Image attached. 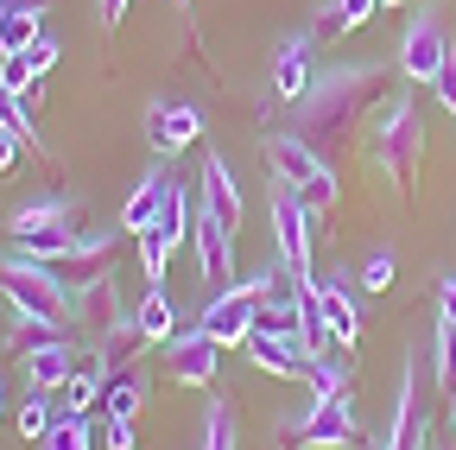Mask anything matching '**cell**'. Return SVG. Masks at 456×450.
Here are the masks:
<instances>
[{
	"label": "cell",
	"instance_id": "obj_33",
	"mask_svg": "<svg viewBox=\"0 0 456 450\" xmlns=\"http://www.w3.org/2000/svg\"><path fill=\"white\" fill-rule=\"evenodd\" d=\"M20 58H26V70H32V77H45V70H51V64H57V45H51V38H45V32H38V38H32V45H26V51H20Z\"/></svg>",
	"mask_w": 456,
	"mask_h": 450
},
{
	"label": "cell",
	"instance_id": "obj_38",
	"mask_svg": "<svg viewBox=\"0 0 456 450\" xmlns=\"http://www.w3.org/2000/svg\"><path fill=\"white\" fill-rule=\"evenodd\" d=\"M437 317L456 323V279H444V286H437Z\"/></svg>",
	"mask_w": 456,
	"mask_h": 450
},
{
	"label": "cell",
	"instance_id": "obj_37",
	"mask_svg": "<svg viewBox=\"0 0 456 450\" xmlns=\"http://www.w3.org/2000/svg\"><path fill=\"white\" fill-rule=\"evenodd\" d=\"M20 134H7V127H0V172H13V165H20Z\"/></svg>",
	"mask_w": 456,
	"mask_h": 450
},
{
	"label": "cell",
	"instance_id": "obj_42",
	"mask_svg": "<svg viewBox=\"0 0 456 450\" xmlns=\"http://www.w3.org/2000/svg\"><path fill=\"white\" fill-rule=\"evenodd\" d=\"M380 7H406V0H380Z\"/></svg>",
	"mask_w": 456,
	"mask_h": 450
},
{
	"label": "cell",
	"instance_id": "obj_34",
	"mask_svg": "<svg viewBox=\"0 0 456 450\" xmlns=\"http://www.w3.org/2000/svg\"><path fill=\"white\" fill-rule=\"evenodd\" d=\"M362 286H368V292H387V286H393V254H374V260L362 266Z\"/></svg>",
	"mask_w": 456,
	"mask_h": 450
},
{
	"label": "cell",
	"instance_id": "obj_29",
	"mask_svg": "<svg viewBox=\"0 0 456 450\" xmlns=\"http://www.w3.org/2000/svg\"><path fill=\"white\" fill-rule=\"evenodd\" d=\"M0 127H7V134H20V140L32 146V115H26L20 89H7V83H0Z\"/></svg>",
	"mask_w": 456,
	"mask_h": 450
},
{
	"label": "cell",
	"instance_id": "obj_26",
	"mask_svg": "<svg viewBox=\"0 0 456 450\" xmlns=\"http://www.w3.org/2000/svg\"><path fill=\"white\" fill-rule=\"evenodd\" d=\"M38 450H89V425H83V413H57L51 431L38 438Z\"/></svg>",
	"mask_w": 456,
	"mask_h": 450
},
{
	"label": "cell",
	"instance_id": "obj_11",
	"mask_svg": "<svg viewBox=\"0 0 456 450\" xmlns=\"http://www.w3.org/2000/svg\"><path fill=\"white\" fill-rule=\"evenodd\" d=\"M197 184H203V209L222 222L228 235H241V191H235V172H228V159H222V152H209V159H203Z\"/></svg>",
	"mask_w": 456,
	"mask_h": 450
},
{
	"label": "cell",
	"instance_id": "obj_28",
	"mask_svg": "<svg viewBox=\"0 0 456 450\" xmlns=\"http://www.w3.org/2000/svg\"><path fill=\"white\" fill-rule=\"evenodd\" d=\"M305 380H311L317 400H342V393H349V374H342L336 362H311V368H305Z\"/></svg>",
	"mask_w": 456,
	"mask_h": 450
},
{
	"label": "cell",
	"instance_id": "obj_25",
	"mask_svg": "<svg viewBox=\"0 0 456 450\" xmlns=\"http://www.w3.org/2000/svg\"><path fill=\"white\" fill-rule=\"evenodd\" d=\"M51 343H70V330H57V323H45V317H20L13 323V336H7V349L26 362L32 349H51Z\"/></svg>",
	"mask_w": 456,
	"mask_h": 450
},
{
	"label": "cell",
	"instance_id": "obj_35",
	"mask_svg": "<svg viewBox=\"0 0 456 450\" xmlns=\"http://www.w3.org/2000/svg\"><path fill=\"white\" fill-rule=\"evenodd\" d=\"M102 444L108 450H134V419H108L102 425Z\"/></svg>",
	"mask_w": 456,
	"mask_h": 450
},
{
	"label": "cell",
	"instance_id": "obj_19",
	"mask_svg": "<svg viewBox=\"0 0 456 450\" xmlns=\"http://www.w3.org/2000/svg\"><path fill=\"white\" fill-rule=\"evenodd\" d=\"M248 362L266 368V374H279V380H292V374L311 368V356L298 343H279V336H248Z\"/></svg>",
	"mask_w": 456,
	"mask_h": 450
},
{
	"label": "cell",
	"instance_id": "obj_8",
	"mask_svg": "<svg viewBox=\"0 0 456 450\" xmlns=\"http://www.w3.org/2000/svg\"><path fill=\"white\" fill-rule=\"evenodd\" d=\"M191 248H197V266H203V279H209V292L241 286V279H235V235H228L203 203H197V216H191Z\"/></svg>",
	"mask_w": 456,
	"mask_h": 450
},
{
	"label": "cell",
	"instance_id": "obj_2",
	"mask_svg": "<svg viewBox=\"0 0 456 450\" xmlns=\"http://www.w3.org/2000/svg\"><path fill=\"white\" fill-rule=\"evenodd\" d=\"M368 159L393 178L399 197L419 191V172H425V108H419L412 95H399V102L387 108V121H380L374 140H368Z\"/></svg>",
	"mask_w": 456,
	"mask_h": 450
},
{
	"label": "cell",
	"instance_id": "obj_36",
	"mask_svg": "<svg viewBox=\"0 0 456 450\" xmlns=\"http://www.w3.org/2000/svg\"><path fill=\"white\" fill-rule=\"evenodd\" d=\"M431 89H437V102H444L450 115H456V51H450V64L437 70V83H431Z\"/></svg>",
	"mask_w": 456,
	"mask_h": 450
},
{
	"label": "cell",
	"instance_id": "obj_1",
	"mask_svg": "<svg viewBox=\"0 0 456 450\" xmlns=\"http://www.w3.org/2000/svg\"><path fill=\"white\" fill-rule=\"evenodd\" d=\"M387 95V70L380 64H349V70H323L311 83V95L292 108V134L323 159L342 165L362 140V121L374 115V102Z\"/></svg>",
	"mask_w": 456,
	"mask_h": 450
},
{
	"label": "cell",
	"instance_id": "obj_7",
	"mask_svg": "<svg viewBox=\"0 0 456 450\" xmlns=\"http://www.w3.org/2000/svg\"><path fill=\"white\" fill-rule=\"evenodd\" d=\"M197 140H203V108L197 102H152L146 108V146L159 159H178Z\"/></svg>",
	"mask_w": 456,
	"mask_h": 450
},
{
	"label": "cell",
	"instance_id": "obj_9",
	"mask_svg": "<svg viewBox=\"0 0 456 450\" xmlns=\"http://www.w3.org/2000/svg\"><path fill=\"white\" fill-rule=\"evenodd\" d=\"M216 362H222V343L209 330H178L165 343V374L178 387H209L216 380Z\"/></svg>",
	"mask_w": 456,
	"mask_h": 450
},
{
	"label": "cell",
	"instance_id": "obj_18",
	"mask_svg": "<svg viewBox=\"0 0 456 450\" xmlns=\"http://www.w3.org/2000/svg\"><path fill=\"white\" fill-rule=\"evenodd\" d=\"M64 222H77V203L70 197H32L13 209V241L20 235H45V229H64Z\"/></svg>",
	"mask_w": 456,
	"mask_h": 450
},
{
	"label": "cell",
	"instance_id": "obj_3",
	"mask_svg": "<svg viewBox=\"0 0 456 450\" xmlns=\"http://www.w3.org/2000/svg\"><path fill=\"white\" fill-rule=\"evenodd\" d=\"M0 292H7V305L20 317H45V323H70L77 317V292L45 260H26V254H0Z\"/></svg>",
	"mask_w": 456,
	"mask_h": 450
},
{
	"label": "cell",
	"instance_id": "obj_16",
	"mask_svg": "<svg viewBox=\"0 0 456 450\" xmlns=\"http://www.w3.org/2000/svg\"><path fill=\"white\" fill-rule=\"evenodd\" d=\"M20 368H26V380H32L38 393H57V387H70V374H77V343H51V349H32Z\"/></svg>",
	"mask_w": 456,
	"mask_h": 450
},
{
	"label": "cell",
	"instance_id": "obj_14",
	"mask_svg": "<svg viewBox=\"0 0 456 450\" xmlns=\"http://www.w3.org/2000/svg\"><path fill=\"white\" fill-rule=\"evenodd\" d=\"M311 299H317V311H323V323H330V336H336V349H355L362 317H355L349 292H342L336 279H311Z\"/></svg>",
	"mask_w": 456,
	"mask_h": 450
},
{
	"label": "cell",
	"instance_id": "obj_41",
	"mask_svg": "<svg viewBox=\"0 0 456 450\" xmlns=\"http://www.w3.org/2000/svg\"><path fill=\"white\" fill-rule=\"evenodd\" d=\"M450 431H456V400H450Z\"/></svg>",
	"mask_w": 456,
	"mask_h": 450
},
{
	"label": "cell",
	"instance_id": "obj_32",
	"mask_svg": "<svg viewBox=\"0 0 456 450\" xmlns=\"http://www.w3.org/2000/svg\"><path fill=\"white\" fill-rule=\"evenodd\" d=\"M437 380L456 387V323H444V317H437Z\"/></svg>",
	"mask_w": 456,
	"mask_h": 450
},
{
	"label": "cell",
	"instance_id": "obj_40",
	"mask_svg": "<svg viewBox=\"0 0 456 450\" xmlns=\"http://www.w3.org/2000/svg\"><path fill=\"white\" fill-rule=\"evenodd\" d=\"M0 7H13V13H45L51 0H0Z\"/></svg>",
	"mask_w": 456,
	"mask_h": 450
},
{
	"label": "cell",
	"instance_id": "obj_13",
	"mask_svg": "<svg viewBox=\"0 0 456 450\" xmlns=\"http://www.w3.org/2000/svg\"><path fill=\"white\" fill-rule=\"evenodd\" d=\"M51 273L64 279L70 292H89V286H102V279L114 273V241H83L77 254H64V260H57Z\"/></svg>",
	"mask_w": 456,
	"mask_h": 450
},
{
	"label": "cell",
	"instance_id": "obj_17",
	"mask_svg": "<svg viewBox=\"0 0 456 450\" xmlns=\"http://www.w3.org/2000/svg\"><path fill=\"white\" fill-rule=\"evenodd\" d=\"M165 191H171V172H146V178L134 184V197L121 203V229H127V235H140L146 222H159V209H165Z\"/></svg>",
	"mask_w": 456,
	"mask_h": 450
},
{
	"label": "cell",
	"instance_id": "obj_30",
	"mask_svg": "<svg viewBox=\"0 0 456 450\" xmlns=\"http://www.w3.org/2000/svg\"><path fill=\"white\" fill-rule=\"evenodd\" d=\"M203 450H235V413H228V406H209V419H203Z\"/></svg>",
	"mask_w": 456,
	"mask_h": 450
},
{
	"label": "cell",
	"instance_id": "obj_44",
	"mask_svg": "<svg viewBox=\"0 0 456 450\" xmlns=\"http://www.w3.org/2000/svg\"><path fill=\"white\" fill-rule=\"evenodd\" d=\"M178 7H191V0H178Z\"/></svg>",
	"mask_w": 456,
	"mask_h": 450
},
{
	"label": "cell",
	"instance_id": "obj_27",
	"mask_svg": "<svg viewBox=\"0 0 456 450\" xmlns=\"http://www.w3.org/2000/svg\"><path fill=\"white\" fill-rule=\"evenodd\" d=\"M38 38V13H13V7H0V51H7V58H13V51H26Z\"/></svg>",
	"mask_w": 456,
	"mask_h": 450
},
{
	"label": "cell",
	"instance_id": "obj_10",
	"mask_svg": "<svg viewBox=\"0 0 456 450\" xmlns=\"http://www.w3.org/2000/svg\"><path fill=\"white\" fill-rule=\"evenodd\" d=\"M450 64V38H444V26L431 20V13H419L412 20V32H406V45H399V70H406L412 83H437V70Z\"/></svg>",
	"mask_w": 456,
	"mask_h": 450
},
{
	"label": "cell",
	"instance_id": "obj_12",
	"mask_svg": "<svg viewBox=\"0 0 456 450\" xmlns=\"http://www.w3.org/2000/svg\"><path fill=\"white\" fill-rule=\"evenodd\" d=\"M311 83H317V70H311V38L279 45V58H273V95L298 108V102L311 95Z\"/></svg>",
	"mask_w": 456,
	"mask_h": 450
},
{
	"label": "cell",
	"instance_id": "obj_22",
	"mask_svg": "<svg viewBox=\"0 0 456 450\" xmlns=\"http://www.w3.org/2000/svg\"><path fill=\"white\" fill-rule=\"evenodd\" d=\"M140 400H146L140 368H114V374H108V387H102V413H108V419H134V413H140Z\"/></svg>",
	"mask_w": 456,
	"mask_h": 450
},
{
	"label": "cell",
	"instance_id": "obj_24",
	"mask_svg": "<svg viewBox=\"0 0 456 450\" xmlns=\"http://www.w3.org/2000/svg\"><path fill=\"white\" fill-rule=\"evenodd\" d=\"M13 248H20L26 260H45V266H57L64 254H77V248H83V235H77V222H64V229H45V235H20Z\"/></svg>",
	"mask_w": 456,
	"mask_h": 450
},
{
	"label": "cell",
	"instance_id": "obj_21",
	"mask_svg": "<svg viewBox=\"0 0 456 450\" xmlns=\"http://www.w3.org/2000/svg\"><path fill=\"white\" fill-rule=\"evenodd\" d=\"M134 317H140V330L152 336V343H171V336H178V299H171L165 286H146V299L134 305Z\"/></svg>",
	"mask_w": 456,
	"mask_h": 450
},
{
	"label": "cell",
	"instance_id": "obj_23",
	"mask_svg": "<svg viewBox=\"0 0 456 450\" xmlns=\"http://www.w3.org/2000/svg\"><path fill=\"white\" fill-rule=\"evenodd\" d=\"M374 13H380V0H336V7L317 13V38H349V32H362Z\"/></svg>",
	"mask_w": 456,
	"mask_h": 450
},
{
	"label": "cell",
	"instance_id": "obj_43",
	"mask_svg": "<svg viewBox=\"0 0 456 450\" xmlns=\"http://www.w3.org/2000/svg\"><path fill=\"white\" fill-rule=\"evenodd\" d=\"M0 419H7V393H0Z\"/></svg>",
	"mask_w": 456,
	"mask_h": 450
},
{
	"label": "cell",
	"instance_id": "obj_31",
	"mask_svg": "<svg viewBox=\"0 0 456 450\" xmlns=\"http://www.w3.org/2000/svg\"><path fill=\"white\" fill-rule=\"evenodd\" d=\"M51 406H45V393H32V400H20V438H45L51 431Z\"/></svg>",
	"mask_w": 456,
	"mask_h": 450
},
{
	"label": "cell",
	"instance_id": "obj_15",
	"mask_svg": "<svg viewBox=\"0 0 456 450\" xmlns=\"http://www.w3.org/2000/svg\"><path fill=\"white\" fill-rule=\"evenodd\" d=\"M121 317H134V311H121V292H114V279H102V286L77 292V317H70V323H77V330H89L95 343H102V336L121 323Z\"/></svg>",
	"mask_w": 456,
	"mask_h": 450
},
{
	"label": "cell",
	"instance_id": "obj_6",
	"mask_svg": "<svg viewBox=\"0 0 456 450\" xmlns=\"http://www.w3.org/2000/svg\"><path fill=\"white\" fill-rule=\"evenodd\" d=\"M362 431H355V406H349V393L342 400H317L305 419H292L279 438H273V450H349Z\"/></svg>",
	"mask_w": 456,
	"mask_h": 450
},
{
	"label": "cell",
	"instance_id": "obj_20",
	"mask_svg": "<svg viewBox=\"0 0 456 450\" xmlns=\"http://www.w3.org/2000/svg\"><path fill=\"white\" fill-rule=\"evenodd\" d=\"M146 343H152V336L140 330V317H121V323H114V330L102 336V356H95V362H102L108 374H114V368H134Z\"/></svg>",
	"mask_w": 456,
	"mask_h": 450
},
{
	"label": "cell",
	"instance_id": "obj_39",
	"mask_svg": "<svg viewBox=\"0 0 456 450\" xmlns=\"http://www.w3.org/2000/svg\"><path fill=\"white\" fill-rule=\"evenodd\" d=\"M121 13H127V0H102V26H121Z\"/></svg>",
	"mask_w": 456,
	"mask_h": 450
},
{
	"label": "cell",
	"instance_id": "obj_4",
	"mask_svg": "<svg viewBox=\"0 0 456 450\" xmlns=\"http://www.w3.org/2000/svg\"><path fill=\"white\" fill-rule=\"evenodd\" d=\"M266 172H273V184L298 191L311 203V216H330L336 209V165H323L298 134H273L266 140Z\"/></svg>",
	"mask_w": 456,
	"mask_h": 450
},
{
	"label": "cell",
	"instance_id": "obj_5",
	"mask_svg": "<svg viewBox=\"0 0 456 450\" xmlns=\"http://www.w3.org/2000/svg\"><path fill=\"white\" fill-rule=\"evenodd\" d=\"M266 203H273V248H279L285 273H292L298 286H311V222H317L311 203L298 191L273 184V178H266Z\"/></svg>",
	"mask_w": 456,
	"mask_h": 450
}]
</instances>
